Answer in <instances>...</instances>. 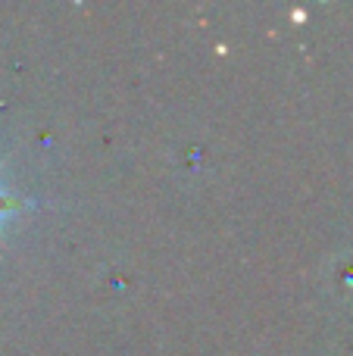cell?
Returning <instances> with one entry per match:
<instances>
[{"mask_svg": "<svg viewBox=\"0 0 353 356\" xmlns=\"http://www.w3.org/2000/svg\"><path fill=\"white\" fill-rule=\"evenodd\" d=\"M13 207H16V200H13L10 194H3V191H0V216H3V213H10Z\"/></svg>", "mask_w": 353, "mask_h": 356, "instance_id": "6da1fadb", "label": "cell"}]
</instances>
